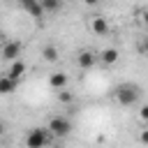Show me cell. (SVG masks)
I'll return each instance as SVG.
<instances>
[{"label":"cell","mask_w":148,"mask_h":148,"mask_svg":"<svg viewBox=\"0 0 148 148\" xmlns=\"http://www.w3.org/2000/svg\"><path fill=\"white\" fill-rule=\"evenodd\" d=\"M116 99H118V104L120 106H134L136 102H139V88L136 86H130V83H125V86H118L116 88Z\"/></svg>","instance_id":"obj_1"},{"label":"cell","mask_w":148,"mask_h":148,"mask_svg":"<svg viewBox=\"0 0 148 148\" xmlns=\"http://www.w3.org/2000/svg\"><path fill=\"white\" fill-rule=\"evenodd\" d=\"M49 130L46 127H32L25 134V148H44L49 143Z\"/></svg>","instance_id":"obj_2"},{"label":"cell","mask_w":148,"mask_h":148,"mask_svg":"<svg viewBox=\"0 0 148 148\" xmlns=\"http://www.w3.org/2000/svg\"><path fill=\"white\" fill-rule=\"evenodd\" d=\"M49 134H53V136H67L69 132H72V120L69 118H65V116H53L51 120H49Z\"/></svg>","instance_id":"obj_3"},{"label":"cell","mask_w":148,"mask_h":148,"mask_svg":"<svg viewBox=\"0 0 148 148\" xmlns=\"http://www.w3.org/2000/svg\"><path fill=\"white\" fill-rule=\"evenodd\" d=\"M21 51H23V44H21V42H7V44L2 46V53H0V56H2L5 60H12V62H14V60H18Z\"/></svg>","instance_id":"obj_4"},{"label":"cell","mask_w":148,"mask_h":148,"mask_svg":"<svg viewBox=\"0 0 148 148\" xmlns=\"http://www.w3.org/2000/svg\"><path fill=\"white\" fill-rule=\"evenodd\" d=\"M21 9L28 12L32 18H44V9H42L39 0H21Z\"/></svg>","instance_id":"obj_5"},{"label":"cell","mask_w":148,"mask_h":148,"mask_svg":"<svg viewBox=\"0 0 148 148\" xmlns=\"http://www.w3.org/2000/svg\"><path fill=\"white\" fill-rule=\"evenodd\" d=\"M97 60H99V58H97V53H92V51H81V53L76 56V65H79L81 69H90V67H95Z\"/></svg>","instance_id":"obj_6"},{"label":"cell","mask_w":148,"mask_h":148,"mask_svg":"<svg viewBox=\"0 0 148 148\" xmlns=\"http://www.w3.org/2000/svg\"><path fill=\"white\" fill-rule=\"evenodd\" d=\"M25 69H28V67H25V62L18 58V60H14V62H12V67H9V72H7V76H9L12 81H16V83H18V81H21V76L25 74Z\"/></svg>","instance_id":"obj_7"},{"label":"cell","mask_w":148,"mask_h":148,"mask_svg":"<svg viewBox=\"0 0 148 148\" xmlns=\"http://www.w3.org/2000/svg\"><path fill=\"white\" fill-rule=\"evenodd\" d=\"M49 86L56 88V90H65V86H67V74H65V72H53V74L49 76Z\"/></svg>","instance_id":"obj_8"},{"label":"cell","mask_w":148,"mask_h":148,"mask_svg":"<svg viewBox=\"0 0 148 148\" xmlns=\"http://www.w3.org/2000/svg\"><path fill=\"white\" fill-rule=\"evenodd\" d=\"M90 30H92L95 35H106V32H109L106 18H104V16H95V18L90 21Z\"/></svg>","instance_id":"obj_9"},{"label":"cell","mask_w":148,"mask_h":148,"mask_svg":"<svg viewBox=\"0 0 148 148\" xmlns=\"http://www.w3.org/2000/svg\"><path fill=\"white\" fill-rule=\"evenodd\" d=\"M16 81H12L7 74H0V95H9V92H14L16 90Z\"/></svg>","instance_id":"obj_10"},{"label":"cell","mask_w":148,"mask_h":148,"mask_svg":"<svg viewBox=\"0 0 148 148\" xmlns=\"http://www.w3.org/2000/svg\"><path fill=\"white\" fill-rule=\"evenodd\" d=\"M97 58H99L104 65H113V62L118 60V51H116V49H104V51H102Z\"/></svg>","instance_id":"obj_11"},{"label":"cell","mask_w":148,"mask_h":148,"mask_svg":"<svg viewBox=\"0 0 148 148\" xmlns=\"http://www.w3.org/2000/svg\"><path fill=\"white\" fill-rule=\"evenodd\" d=\"M42 58H44L46 62H56V60H58V49H56L53 44H46V46L42 49Z\"/></svg>","instance_id":"obj_12"},{"label":"cell","mask_w":148,"mask_h":148,"mask_svg":"<svg viewBox=\"0 0 148 148\" xmlns=\"http://www.w3.org/2000/svg\"><path fill=\"white\" fill-rule=\"evenodd\" d=\"M39 5H42V9H44V14H46V12H60V9H62V2H60V0H39Z\"/></svg>","instance_id":"obj_13"},{"label":"cell","mask_w":148,"mask_h":148,"mask_svg":"<svg viewBox=\"0 0 148 148\" xmlns=\"http://www.w3.org/2000/svg\"><path fill=\"white\" fill-rule=\"evenodd\" d=\"M58 102L60 104H69V102H74V95L67 92V90H58Z\"/></svg>","instance_id":"obj_14"},{"label":"cell","mask_w":148,"mask_h":148,"mask_svg":"<svg viewBox=\"0 0 148 148\" xmlns=\"http://www.w3.org/2000/svg\"><path fill=\"white\" fill-rule=\"evenodd\" d=\"M139 141L148 146V127H146V130H141V134H139Z\"/></svg>","instance_id":"obj_15"},{"label":"cell","mask_w":148,"mask_h":148,"mask_svg":"<svg viewBox=\"0 0 148 148\" xmlns=\"http://www.w3.org/2000/svg\"><path fill=\"white\" fill-rule=\"evenodd\" d=\"M139 116H141V120H148V104H143V106H141Z\"/></svg>","instance_id":"obj_16"},{"label":"cell","mask_w":148,"mask_h":148,"mask_svg":"<svg viewBox=\"0 0 148 148\" xmlns=\"http://www.w3.org/2000/svg\"><path fill=\"white\" fill-rule=\"evenodd\" d=\"M0 134H5V123H0Z\"/></svg>","instance_id":"obj_17"},{"label":"cell","mask_w":148,"mask_h":148,"mask_svg":"<svg viewBox=\"0 0 148 148\" xmlns=\"http://www.w3.org/2000/svg\"><path fill=\"white\" fill-rule=\"evenodd\" d=\"M143 49H146V51H148V37H146V42H143Z\"/></svg>","instance_id":"obj_18"},{"label":"cell","mask_w":148,"mask_h":148,"mask_svg":"<svg viewBox=\"0 0 148 148\" xmlns=\"http://www.w3.org/2000/svg\"><path fill=\"white\" fill-rule=\"evenodd\" d=\"M143 21H146V23H148V12H146V14H143Z\"/></svg>","instance_id":"obj_19"}]
</instances>
